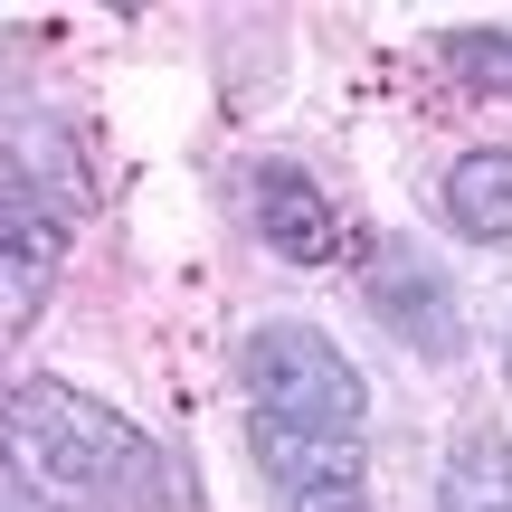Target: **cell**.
Returning <instances> with one entry per match:
<instances>
[{
	"mask_svg": "<svg viewBox=\"0 0 512 512\" xmlns=\"http://www.w3.org/2000/svg\"><path fill=\"white\" fill-rule=\"evenodd\" d=\"M57 256H67L57 209H38L29 181H10V209H0V313H10V332H29L38 313H48V294H57Z\"/></svg>",
	"mask_w": 512,
	"mask_h": 512,
	"instance_id": "obj_4",
	"label": "cell"
},
{
	"mask_svg": "<svg viewBox=\"0 0 512 512\" xmlns=\"http://www.w3.org/2000/svg\"><path fill=\"white\" fill-rule=\"evenodd\" d=\"M256 465L294 494H323V484H361V437H304V427H266L256 418Z\"/></svg>",
	"mask_w": 512,
	"mask_h": 512,
	"instance_id": "obj_8",
	"label": "cell"
},
{
	"mask_svg": "<svg viewBox=\"0 0 512 512\" xmlns=\"http://www.w3.org/2000/svg\"><path fill=\"white\" fill-rule=\"evenodd\" d=\"M437 512H512V437L494 418H465L437 465Z\"/></svg>",
	"mask_w": 512,
	"mask_h": 512,
	"instance_id": "obj_6",
	"label": "cell"
},
{
	"mask_svg": "<svg viewBox=\"0 0 512 512\" xmlns=\"http://www.w3.org/2000/svg\"><path fill=\"white\" fill-rule=\"evenodd\" d=\"M446 67H456L465 86L512 95V29H456V38H446Z\"/></svg>",
	"mask_w": 512,
	"mask_h": 512,
	"instance_id": "obj_9",
	"label": "cell"
},
{
	"mask_svg": "<svg viewBox=\"0 0 512 512\" xmlns=\"http://www.w3.org/2000/svg\"><path fill=\"white\" fill-rule=\"evenodd\" d=\"M370 313H380L418 361H437V370L465 361V304H456V285H446L418 247H380L370 256Z\"/></svg>",
	"mask_w": 512,
	"mask_h": 512,
	"instance_id": "obj_3",
	"label": "cell"
},
{
	"mask_svg": "<svg viewBox=\"0 0 512 512\" xmlns=\"http://www.w3.org/2000/svg\"><path fill=\"white\" fill-rule=\"evenodd\" d=\"M446 228L456 238H475V247H503L512 238V143H475V152H456V171H446Z\"/></svg>",
	"mask_w": 512,
	"mask_h": 512,
	"instance_id": "obj_7",
	"label": "cell"
},
{
	"mask_svg": "<svg viewBox=\"0 0 512 512\" xmlns=\"http://www.w3.org/2000/svg\"><path fill=\"white\" fill-rule=\"evenodd\" d=\"M29 465L76 512H133V503L162 494V446L124 408L86 399L67 380H19L10 389V475H29Z\"/></svg>",
	"mask_w": 512,
	"mask_h": 512,
	"instance_id": "obj_1",
	"label": "cell"
},
{
	"mask_svg": "<svg viewBox=\"0 0 512 512\" xmlns=\"http://www.w3.org/2000/svg\"><path fill=\"white\" fill-rule=\"evenodd\" d=\"M285 512H370V494L361 484H323V494H294Z\"/></svg>",
	"mask_w": 512,
	"mask_h": 512,
	"instance_id": "obj_10",
	"label": "cell"
},
{
	"mask_svg": "<svg viewBox=\"0 0 512 512\" xmlns=\"http://www.w3.org/2000/svg\"><path fill=\"white\" fill-rule=\"evenodd\" d=\"M503 380H512V332H503Z\"/></svg>",
	"mask_w": 512,
	"mask_h": 512,
	"instance_id": "obj_11",
	"label": "cell"
},
{
	"mask_svg": "<svg viewBox=\"0 0 512 512\" xmlns=\"http://www.w3.org/2000/svg\"><path fill=\"white\" fill-rule=\"evenodd\" d=\"M247 209H256V238H266V256H285V266H323L332 256V200L323 181H304L294 162H266L247 181Z\"/></svg>",
	"mask_w": 512,
	"mask_h": 512,
	"instance_id": "obj_5",
	"label": "cell"
},
{
	"mask_svg": "<svg viewBox=\"0 0 512 512\" xmlns=\"http://www.w3.org/2000/svg\"><path fill=\"white\" fill-rule=\"evenodd\" d=\"M238 380L266 427L361 437V418H370V389L351 370V351H332V332H313V323H256L238 342Z\"/></svg>",
	"mask_w": 512,
	"mask_h": 512,
	"instance_id": "obj_2",
	"label": "cell"
}]
</instances>
